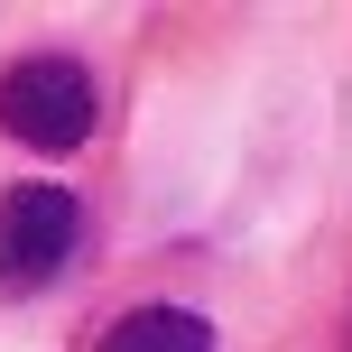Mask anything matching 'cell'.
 <instances>
[{"label": "cell", "mask_w": 352, "mask_h": 352, "mask_svg": "<svg viewBox=\"0 0 352 352\" xmlns=\"http://www.w3.org/2000/svg\"><path fill=\"white\" fill-rule=\"evenodd\" d=\"M93 121H102V93H93V74L74 65V56H19V65L0 74V130H10L19 148L65 158V148L93 140Z\"/></svg>", "instance_id": "1"}, {"label": "cell", "mask_w": 352, "mask_h": 352, "mask_svg": "<svg viewBox=\"0 0 352 352\" xmlns=\"http://www.w3.org/2000/svg\"><path fill=\"white\" fill-rule=\"evenodd\" d=\"M84 241V204L65 186H10L0 195V287H47Z\"/></svg>", "instance_id": "2"}, {"label": "cell", "mask_w": 352, "mask_h": 352, "mask_svg": "<svg viewBox=\"0 0 352 352\" xmlns=\"http://www.w3.org/2000/svg\"><path fill=\"white\" fill-rule=\"evenodd\" d=\"M102 352H213V324L186 316V306H130L102 334Z\"/></svg>", "instance_id": "3"}]
</instances>
